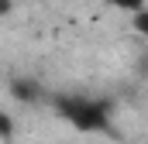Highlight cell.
Returning a JSON list of instances; mask_svg holds the SVG:
<instances>
[{"label":"cell","instance_id":"3957f363","mask_svg":"<svg viewBox=\"0 0 148 144\" xmlns=\"http://www.w3.org/2000/svg\"><path fill=\"white\" fill-rule=\"evenodd\" d=\"M110 7H117V10H124V14L134 17V14H141L148 7V0H110Z\"/></svg>","mask_w":148,"mask_h":144},{"label":"cell","instance_id":"6da1fadb","mask_svg":"<svg viewBox=\"0 0 148 144\" xmlns=\"http://www.w3.org/2000/svg\"><path fill=\"white\" fill-rule=\"evenodd\" d=\"M52 103H55V110H59V117L69 120L76 130H83V134H103V130H110L114 103H107V100L62 93V96H55Z\"/></svg>","mask_w":148,"mask_h":144},{"label":"cell","instance_id":"5b68a950","mask_svg":"<svg viewBox=\"0 0 148 144\" xmlns=\"http://www.w3.org/2000/svg\"><path fill=\"white\" fill-rule=\"evenodd\" d=\"M10 130H14V120H10V113H3V117H0V134H3V141L10 137Z\"/></svg>","mask_w":148,"mask_h":144},{"label":"cell","instance_id":"7a4b0ae2","mask_svg":"<svg viewBox=\"0 0 148 144\" xmlns=\"http://www.w3.org/2000/svg\"><path fill=\"white\" fill-rule=\"evenodd\" d=\"M10 96L14 100H21V103H41V86H38L35 79H14L10 82Z\"/></svg>","mask_w":148,"mask_h":144},{"label":"cell","instance_id":"277c9868","mask_svg":"<svg viewBox=\"0 0 148 144\" xmlns=\"http://www.w3.org/2000/svg\"><path fill=\"white\" fill-rule=\"evenodd\" d=\"M131 28H134L141 38H148V7L141 10V14H134V17H131Z\"/></svg>","mask_w":148,"mask_h":144}]
</instances>
